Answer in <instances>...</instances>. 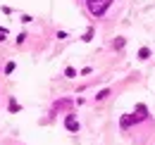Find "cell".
I'll return each instance as SVG.
<instances>
[{
  "mask_svg": "<svg viewBox=\"0 0 155 145\" xmlns=\"http://www.w3.org/2000/svg\"><path fill=\"white\" fill-rule=\"evenodd\" d=\"M148 119V107L146 105H136V112L134 114H127V117H122V121H119V126L122 128H129L138 124V121H146Z\"/></svg>",
  "mask_w": 155,
  "mask_h": 145,
  "instance_id": "6da1fadb",
  "label": "cell"
},
{
  "mask_svg": "<svg viewBox=\"0 0 155 145\" xmlns=\"http://www.w3.org/2000/svg\"><path fill=\"white\" fill-rule=\"evenodd\" d=\"M110 5H112V0H86V10L93 17H103L110 10Z\"/></svg>",
  "mask_w": 155,
  "mask_h": 145,
  "instance_id": "7a4b0ae2",
  "label": "cell"
},
{
  "mask_svg": "<svg viewBox=\"0 0 155 145\" xmlns=\"http://www.w3.org/2000/svg\"><path fill=\"white\" fill-rule=\"evenodd\" d=\"M64 126L69 128L72 133H77V131H79V121L74 119V114H67V117H64Z\"/></svg>",
  "mask_w": 155,
  "mask_h": 145,
  "instance_id": "3957f363",
  "label": "cell"
},
{
  "mask_svg": "<svg viewBox=\"0 0 155 145\" xmlns=\"http://www.w3.org/2000/svg\"><path fill=\"white\" fill-rule=\"evenodd\" d=\"M124 45H127V38H115V43H112V48H115V50H122V48H124Z\"/></svg>",
  "mask_w": 155,
  "mask_h": 145,
  "instance_id": "277c9868",
  "label": "cell"
},
{
  "mask_svg": "<svg viewBox=\"0 0 155 145\" xmlns=\"http://www.w3.org/2000/svg\"><path fill=\"white\" fill-rule=\"evenodd\" d=\"M148 57H150V50H148V48H141V50H138V60H148Z\"/></svg>",
  "mask_w": 155,
  "mask_h": 145,
  "instance_id": "5b68a950",
  "label": "cell"
},
{
  "mask_svg": "<svg viewBox=\"0 0 155 145\" xmlns=\"http://www.w3.org/2000/svg\"><path fill=\"white\" fill-rule=\"evenodd\" d=\"M107 95H110V88H103V91H100V93L96 95V100H105Z\"/></svg>",
  "mask_w": 155,
  "mask_h": 145,
  "instance_id": "8992f818",
  "label": "cell"
},
{
  "mask_svg": "<svg viewBox=\"0 0 155 145\" xmlns=\"http://www.w3.org/2000/svg\"><path fill=\"white\" fill-rule=\"evenodd\" d=\"M64 76H67V79H74V76H77V69H72V67H67V69H64Z\"/></svg>",
  "mask_w": 155,
  "mask_h": 145,
  "instance_id": "52a82bcc",
  "label": "cell"
},
{
  "mask_svg": "<svg viewBox=\"0 0 155 145\" xmlns=\"http://www.w3.org/2000/svg\"><path fill=\"white\" fill-rule=\"evenodd\" d=\"M15 72V62H7V64H5V74H12Z\"/></svg>",
  "mask_w": 155,
  "mask_h": 145,
  "instance_id": "ba28073f",
  "label": "cell"
},
{
  "mask_svg": "<svg viewBox=\"0 0 155 145\" xmlns=\"http://www.w3.org/2000/svg\"><path fill=\"white\" fill-rule=\"evenodd\" d=\"M5 36H7V29H5V26H0V43L5 40Z\"/></svg>",
  "mask_w": 155,
  "mask_h": 145,
  "instance_id": "9c48e42d",
  "label": "cell"
},
{
  "mask_svg": "<svg viewBox=\"0 0 155 145\" xmlns=\"http://www.w3.org/2000/svg\"><path fill=\"white\" fill-rule=\"evenodd\" d=\"M91 38H93V29H88V31L84 34V40H91Z\"/></svg>",
  "mask_w": 155,
  "mask_h": 145,
  "instance_id": "30bf717a",
  "label": "cell"
},
{
  "mask_svg": "<svg viewBox=\"0 0 155 145\" xmlns=\"http://www.w3.org/2000/svg\"><path fill=\"white\" fill-rule=\"evenodd\" d=\"M10 109H12V112H19V105H17L15 100H10Z\"/></svg>",
  "mask_w": 155,
  "mask_h": 145,
  "instance_id": "8fae6325",
  "label": "cell"
},
{
  "mask_svg": "<svg viewBox=\"0 0 155 145\" xmlns=\"http://www.w3.org/2000/svg\"><path fill=\"white\" fill-rule=\"evenodd\" d=\"M24 40H26V34H19V36H17V43H19V45H21Z\"/></svg>",
  "mask_w": 155,
  "mask_h": 145,
  "instance_id": "7c38bea8",
  "label": "cell"
}]
</instances>
